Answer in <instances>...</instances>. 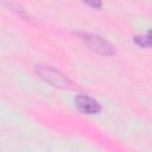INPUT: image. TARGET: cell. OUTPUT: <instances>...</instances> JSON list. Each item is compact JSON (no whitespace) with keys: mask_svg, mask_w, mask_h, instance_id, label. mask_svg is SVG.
<instances>
[{"mask_svg":"<svg viewBox=\"0 0 152 152\" xmlns=\"http://www.w3.org/2000/svg\"><path fill=\"white\" fill-rule=\"evenodd\" d=\"M37 74L48 83H50L53 87L58 88H70L72 86V82L59 70H56L49 65H36Z\"/></svg>","mask_w":152,"mask_h":152,"instance_id":"6da1fadb","label":"cell"},{"mask_svg":"<svg viewBox=\"0 0 152 152\" xmlns=\"http://www.w3.org/2000/svg\"><path fill=\"white\" fill-rule=\"evenodd\" d=\"M81 39L83 40V43L90 48L93 51L101 53L103 56H112L115 53V49L114 46L107 42L106 39H103L102 37L94 34V33H80Z\"/></svg>","mask_w":152,"mask_h":152,"instance_id":"7a4b0ae2","label":"cell"},{"mask_svg":"<svg viewBox=\"0 0 152 152\" xmlns=\"http://www.w3.org/2000/svg\"><path fill=\"white\" fill-rule=\"evenodd\" d=\"M74 102H75V106L86 114H96L101 110V106L96 100L83 94L76 96Z\"/></svg>","mask_w":152,"mask_h":152,"instance_id":"3957f363","label":"cell"},{"mask_svg":"<svg viewBox=\"0 0 152 152\" xmlns=\"http://www.w3.org/2000/svg\"><path fill=\"white\" fill-rule=\"evenodd\" d=\"M135 43L139 45V46H142V48H148V46H152V42L150 40V38L146 36L141 37V36H138L135 37Z\"/></svg>","mask_w":152,"mask_h":152,"instance_id":"277c9868","label":"cell"},{"mask_svg":"<svg viewBox=\"0 0 152 152\" xmlns=\"http://www.w3.org/2000/svg\"><path fill=\"white\" fill-rule=\"evenodd\" d=\"M86 4H88L89 6L94 7V8H100L101 7V0H83Z\"/></svg>","mask_w":152,"mask_h":152,"instance_id":"5b68a950","label":"cell"},{"mask_svg":"<svg viewBox=\"0 0 152 152\" xmlns=\"http://www.w3.org/2000/svg\"><path fill=\"white\" fill-rule=\"evenodd\" d=\"M147 37L150 38V40L152 42V30L151 31H148V33H147Z\"/></svg>","mask_w":152,"mask_h":152,"instance_id":"8992f818","label":"cell"}]
</instances>
